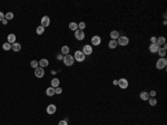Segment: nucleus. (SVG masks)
I'll list each match as a JSON object with an SVG mask.
<instances>
[{"label":"nucleus","instance_id":"obj_1","mask_svg":"<svg viewBox=\"0 0 167 125\" xmlns=\"http://www.w3.org/2000/svg\"><path fill=\"white\" fill-rule=\"evenodd\" d=\"M62 60H64V64H65L66 66H73L74 65V62H75V59H74V57L71 55H65L64 56V58H62Z\"/></svg>","mask_w":167,"mask_h":125},{"label":"nucleus","instance_id":"obj_2","mask_svg":"<svg viewBox=\"0 0 167 125\" xmlns=\"http://www.w3.org/2000/svg\"><path fill=\"white\" fill-rule=\"evenodd\" d=\"M117 44L120 46H127L129 44V39L126 36H119V38L117 39Z\"/></svg>","mask_w":167,"mask_h":125},{"label":"nucleus","instance_id":"obj_3","mask_svg":"<svg viewBox=\"0 0 167 125\" xmlns=\"http://www.w3.org/2000/svg\"><path fill=\"white\" fill-rule=\"evenodd\" d=\"M166 65H167V60H166L165 57H164V58H159L156 62V67L158 68V69H163V68H165Z\"/></svg>","mask_w":167,"mask_h":125},{"label":"nucleus","instance_id":"obj_4","mask_svg":"<svg viewBox=\"0 0 167 125\" xmlns=\"http://www.w3.org/2000/svg\"><path fill=\"white\" fill-rule=\"evenodd\" d=\"M85 57L86 56L84 55L83 52H80V50H77L76 53H75V56H74V59H76L77 62H84L85 60Z\"/></svg>","mask_w":167,"mask_h":125},{"label":"nucleus","instance_id":"obj_5","mask_svg":"<svg viewBox=\"0 0 167 125\" xmlns=\"http://www.w3.org/2000/svg\"><path fill=\"white\" fill-rule=\"evenodd\" d=\"M118 86L121 89H126L128 87V81L126 78H120L119 81H118Z\"/></svg>","mask_w":167,"mask_h":125},{"label":"nucleus","instance_id":"obj_6","mask_svg":"<svg viewBox=\"0 0 167 125\" xmlns=\"http://www.w3.org/2000/svg\"><path fill=\"white\" fill-rule=\"evenodd\" d=\"M45 75V70L44 68H41V67H37L36 69H35V76L38 78H42Z\"/></svg>","mask_w":167,"mask_h":125},{"label":"nucleus","instance_id":"obj_7","mask_svg":"<svg viewBox=\"0 0 167 125\" xmlns=\"http://www.w3.org/2000/svg\"><path fill=\"white\" fill-rule=\"evenodd\" d=\"M75 37H76L77 40H84L85 39V33H84V30H76L75 31Z\"/></svg>","mask_w":167,"mask_h":125},{"label":"nucleus","instance_id":"obj_8","mask_svg":"<svg viewBox=\"0 0 167 125\" xmlns=\"http://www.w3.org/2000/svg\"><path fill=\"white\" fill-rule=\"evenodd\" d=\"M83 53L84 55H91L93 54V47H91L90 45H85L83 48Z\"/></svg>","mask_w":167,"mask_h":125},{"label":"nucleus","instance_id":"obj_9","mask_svg":"<svg viewBox=\"0 0 167 125\" xmlns=\"http://www.w3.org/2000/svg\"><path fill=\"white\" fill-rule=\"evenodd\" d=\"M50 25V19H49V17L48 16H44L42 18H41V26L44 27V28H46V27H48Z\"/></svg>","mask_w":167,"mask_h":125},{"label":"nucleus","instance_id":"obj_10","mask_svg":"<svg viewBox=\"0 0 167 125\" xmlns=\"http://www.w3.org/2000/svg\"><path fill=\"white\" fill-rule=\"evenodd\" d=\"M56 111H57V107H56V105H54V104H50V105H48L47 106V113L49 115L55 114Z\"/></svg>","mask_w":167,"mask_h":125},{"label":"nucleus","instance_id":"obj_11","mask_svg":"<svg viewBox=\"0 0 167 125\" xmlns=\"http://www.w3.org/2000/svg\"><path fill=\"white\" fill-rule=\"evenodd\" d=\"M100 43H102V38H100V36H94L93 38H91V45L98 46V45H100Z\"/></svg>","mask_w":167,"mask_h":125},{"label":"nucleus","instance_id":"obj_12","mask_svg":"<svg viewBox=\"0 0 167 125\" xmlns=\"http://www.w3.org/2000/svg\"><path fill=\"white\" fill-rule=\"evenodd\" d=\"M11 49L14 50V52H20L21 50V45L19 44V43H14V44L11 45Z\"/></svg>","mask_w":167,"mask_h":125},{"label":"nucleus","instance_id":"obj_13","mask_svg":"<svg viewBox=\"0 0 167 125\" xmlns=\"http://www.w3.org/2000/svg\"><path fill=\"white\" fill-rule=\"evenodd\" d=\"M159 48L160 47L157 44H150V45H149V52H150V53H157Z\"/></svg>","mask_w":167,"mask_h":125},{"label":"nucleus","instance_id":"obj_14","mask_svg":"<svg viewBox=\"0 0 167 125\" xmlns=\"http://www.w3.org/2000/svg\"><path fill=\"white\" fill-rule=\"evenodd\" d=\"M8 39V43L9 44H14V43H16V35L15 34H9L7 37Z\"/></svg>","mask_w":167,"mask_h":125},{"label":"nucleus","instance_id":"obj_15","mask_svg":"<svg viewBox=\"0 0 167 125\" xmlns=\"http://www.w3.org/2000/svg\"><path fill=\"white\" fill-rule=\"evenodd\" d=\"M110 37H111V40H117L119 38V33L117 30H113L110 33Z\"/></svg>","mask_w":167,"mask_h":125},{"label":"nucleus","instance_id":"obj_16","mask_svg":"<svg viewBox=\"0 0 167 125\" xmlns=\"http://www.w3.org/2000/svg\"><path fill=\"white\" fill-rule=\"evenodd\" d=\"M39 65L41 68H45V67H47L48 65H49V62H48L47 59H41V60H39Z\"/></svg>","mask_w":167,"mask_h":125},{"label":"nucleus","instance_id":"obj_17","mask_svg":"<svg viewBox=\"0 0 167 125\" xmlns=\"http://www.w3.org/2000/svg\"><path fill=\"white\" fill-rule=\"evenodd\" d=\"M139 97L143 99V101H148L149 98V94L147 92H142L140 94H139Z\"/></svg>","mask_w":167,"mask_h":125},{"label":"nucleus","instance_id":"obj_18","mask_svg":"<svg viewBox=\"0 0 167 125\" xmlns=\"http://www.w3.org/2000/svg\"><path fill=\"white\" fill-rule=\"evenodd\" d=\"M59 84H60V82H59L58 78H54V79L51 81V87H54V88L59 87Z\"/></svg>","mask_w":167,"mask_h":125},{"label":"nucleus","instance_id":"obj_19","mask_svg":"<svg viewBox=\"0 0 167 125\" xmlns=\"http://www.w3.org/2000/svg\"><path fill=\"white\" fill-rule=\"evenodd\" d=\"M166 43V39H165V37H158L156 39V44L158 45V46H160V45H164Z\"/></svg>","mask_w":167,"mask_h":125},{"label":"nucleus","instance_id":"obj_20","mask_svg":"<svg viewBox=\"0 0 167 125\" xmlns=\"http://www.w3.org/2000/svg\"><path fill=\"white\" fill-rule=\"evenodd\" d=\"M69 29L73 30V31L78 30V24H76V22H70V24H69Z\"/></svg>","mask_w":167,"mask_h":125},{"label":"nucleus","instance_id":"obj_21","mask_svg":"<svg viewBox=\"0 0 167 125\" xmlns=\"http://www.w3.org/2000/svg\"><path fill=\"white\" fill-rule=\"evenodd\" d=\"M46 94H47V96H54L55 95V88L54 87H48V88L46 89Z\"/></svg>","mask_w":167,"mask_h":125},{"label":"nucleus","instance_id":"obj_22","mask_svg":"<svg viewBox=\"0 0 167 125\" xmlns=\"http://www.w3.org/2000/svg\"><path fill=\"white\" fill-rule=\"evenodd\" d=\"M157 53H158V55H159L160 58H164L165 55H166V49H165V48H159Z\"/></svg>","mask_w":167,"mask_h":125},{"label":"nucleus","instance_id":"obj_23","mask_svg":"<svg viewBox=\"0 0 167 125\" xmlns=\"http://www.w3.org/2000/svg\"><path fill=\"white\" fill-rule=\"evenodd\" d=\"M148 102H149V105H150V106H155V105L157 104V101H156L155 97H149Z\"/></svg>","mask_w":167,"mask_h":125},{"label":"nucleus","instance_id":"obj_24","mask_svg":"<svg viewBox=\"0 0 167 125\" xmlns=\"http://www.w3.org/2000/svg\"><path fill=\"white\" fill-rule=\"evenodd\" d=\"M117 40H110L109 41V44H108V46H109V48L110 49H114V48H116V46H117Z\"/></svg>","mask_w":167,"mask_h":125},{"label":"nucleus","instance_id":"obj_25","mask_svg":"<svg viewBox=\"0 0 167 125\" xmlns=\"http://www.w3.org/2000/svg\"><path fill=\"white\" fill-rule=\"evenodd\" d=\"M61 54H62V55H68V54H69V47H68V46H62Z\"/></svg>","mask_w":167,"mask_h":125},{"label":"nucleus","instance_id":"obj_26","mask_svg":"<svg viewBox=\"0 0 167 125\" xmlns=\"http://www.w3.org/2000/svg\"><path fill=\"white\" fill-rule=\"evenodd\" d=\"M45 31V28L42 26H39V27H37L36 28V33L38 34V35H42Z\"/></svg>","mask_w":167,"mask_h":125},{"label":"nucleus","instance_id":"obj_27","mask_svg":"<svg viewBox=\"0 0 167 125\" xmlns=\"http://www.w3.org/2000/svg\"><path fill=\"white\" fill-rule=\"evenodd\" d=\"M2 48H4V50H10L11 44H9V43H5V44L2 45Z\"/></svg>","mask_w":167,"mask_h":125},{"label":"nucleus","instance_id":"obj_28","mask_svg":"<svg viewBox=\"0 0 167 125\" xmlns=\"http://www.w3.org/2000/svg\"><path fill=\"white\" fill-rule=\"evenodd\" d=\"M12 18H14V14H12V12H7L6 16H5V19H6V20H11Z\"/></svg>","mask_w":167,"mask_h":125},{"label":"nucleus","instance_id":"obj_29","mask_svg":"<svg viewBox=\"0 0 167 125\" xmlns=\"http://www.w3.org/2000/svg\"><path fill=\"white\" fill-rule=\"evenodd\" d=\"M38 65H39V62H37V60H32V62H30V66L32 67V68H35V69L38 67Z\"/></svg>","mask_w":167,"mask_h":125},{"label":"nucleus","instance_id":"obj_30","mask_svg":"<svg viewBox=\"0 0 167 125\" xmlns=\"http://www.w3.org/2000/svg\"><path fill=\"white\" fill-rule=\"evenodd\" d=\"M85 27H86V24H85L84 21H81L80 24H78V29L79 30H84L85 29Z\"/></svg>","mask_w":167,"mask_h":125},{"label":"nucleus","instance_id":"obj_31","mask_svg":"<svg viewBox=\"0 0 167 125\" xmlns=\"http://www.w3.org/2000/svg\"><path fill=\"white\" fill-rule=\"evenodd\" d=\"M62 93V88H60V87H56V88H55V94H61Z\"/></svg>","mask_w":167,"mask_h":125},{"label":"nucleus","instance_id":"obj_32","mask_svg":"<svg viewBox=\"0 0 167 125\" xmlns=\"http://www.w3.org/2000/svg\"><path fill=\"white\" fill-rule=\"evenodd\" d=\"M58 125H68V123H67L66 120H61V121H59Z\"/></svg>","mask_w":167,"mask_h":125},{"label":"nucleus","instance_id":"obj_33","mask_svg":"<svg viewBox=\"0 0 167 125\" xmlns=\"http://www.w3.org/2000/svg\"><path fill=\"white\" fill-rule=\"evenodd\" d=\"M148 94H149V97H155L157 93L155 92V91H152V92H150V93H148Z\"/></svg>","mask_w":167,"mask_h":125},{"label":"nucleus","instance_id":"obj_34","mask_svg":"<svg viewBox=\"0 0 167 125\" xmlns=\"http://www.w3.org/2000/svg\"><path fill=\"white\" fill-rule=\"evenodd\" d=\"M156 37H152V38H150V43H152V44H156Z\"/></svg>","mask_w":167,"mask_h":125},{"label":"nucleus","instance_id":"obj_35","mask_svg":"<svg viewBox=\"0 0 167 125\" xmlns=\"http://www.w3.org/2000/svg\"><path fill=\"white\" fill-rule=\"evenodd\" d=\"M4 19H5V15L1 12V11H0V21H2Z\"/></svg>","mask_w":167,"mask_h":125},{"label":"nucleus","instance_id":"obj_36","mask_svg":"<svg viewBox=\"0 0 167 125\" xmlns=\"http://www.w3.org/2000/svg\"><path fill=\"white\" fill-rule=\"evenodd\" d=\"M113 84L114 85H118V81H116V79H115V81L113 82Z\"/></svg>","mask_w":167,"mask_h":125},{"label":"nucleus","instance_id":"obj_37","mask_svg":"<svg viewBox=\"0 0 167 125\" xmlns=\"http://www.w3.org/2000/svg\"><path fill=\"white\" fill-rule=\"evenodd\" d=\"M7 21H8V20H6V19H4V20H2V24H4V25H6V24H7Z\"/></svg>","mask_w":167,"mask_h":125}]
</instances>
